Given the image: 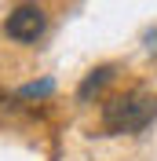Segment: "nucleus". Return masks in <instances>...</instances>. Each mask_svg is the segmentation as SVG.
Wrapping results in <instances>:
<instances>
[{"label": "nucleus", "mask_w": 157, "mask_h": 161, "mask_svg": "<svg viewBox=\"0 0 157 161\" xmlns=\"http://www.w3.org/2000/svg\"><path fill=\"white\" fill-rule=\"evenodd\" d=\"M51 92H55V80L44 77V80H33V84H22L19 99H40V95H51Z\"/></svg>", "instance_id": "obj_4"}, {"label": "nucleus", "mask_w": 157, "mask_h": 161, "mask_svg": "<svg viewBox=\"0 0 157 161\" xmlns=\"http://www.w3.org/2000/svg\"><path fill=\"white\" fill-rule=\"evenodd\" d=\"M157 117V99L146 92H124L102 103V128L110 136H135Z\"/></svg>", "instance_id": "obj_1"}, {"label": "nucleus", "mask_w": 157, "mask_h": 161, "mask_svg": "<svg viewBox=\"0 0 157 161\" xmlns=\"http://www.w3.org/2000/svg\"><path fill=\"white\" fill-rule=\"evenodd\" d=\"M110 77H113V66H95V70H91L88 77L80 80V88H77V99H80V103H88L91 95H95V92H99V88H102V84L110 80Z\"/></svg>", "instance_id": "obj_3"}, {"label": "nucleus", "mask_w": 157, "mask_h": 161, "mask_svg": "<svg viewBox=\"0 0 157 161\" xmlns=\"http://www.w3.org/2000/svg\"><path fill=\"white\" fill-rule=\"evenodd\" d=\"M44 26H48V19H44V11H40L37 4H19V8L8 15V22H4L8 37L19 40V44H33V40L44 33Z\"/></svg>", "instance_id": "obj_2"}]
</instances>
